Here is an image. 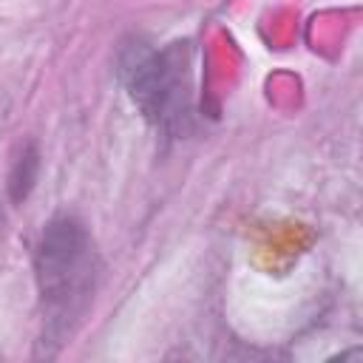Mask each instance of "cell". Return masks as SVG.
Listing matches in <instances>:
<instances>
[{
  "mask_svg": "<svg viewBox=\"0 0 363 363\" xmlns=\"http://www.w3.org/2000/svg\"><path fill=\"white\" fill-rule=\"evenodd\" d=\"M34 269L43 320L40 354L51 357L68 343L85 318L102 272L99 252L85 224L74 216L51 218L40 235Z\"/></svg>",
  "mask_w": 363,
  "mask_h": 363,
  "instance_id": "cell-1",
  "label": "cell"
},
{
  "mask_svg": "<svg viewBox=\"0 0 363 363\" xmlns=\"http://www.w3.org/2000/svg\"><path fill=\"white\" fill-rule=\"evenodd\" d=\"M119 79L142 116L164 133H176L190 119V51L184 43L156 48L133 40L119 54Z\"/></svg>",
  "mask_w": 363,
  "mask_h": 363,
  "instance_id": "cell-2",
  "label": "cell"
},
{
  "mask_svg": "<svg viewBox=\"0 0 363 363\" xmlns=\"http://www.w3.org/2000/svg\"><path fill=\"white\" fill-rule=\"evenodd\" d=\"M37 150L28 145L17 159H14V167H11V176H9V190H11V199L14 201H23L28 196V190L34 187V179H37Z\"/></svg>",
  "mask_w": 363,
  "mask_h": 363,
  "instance_id": "cell-3",
  "label": "cell"
}]
</instances>
